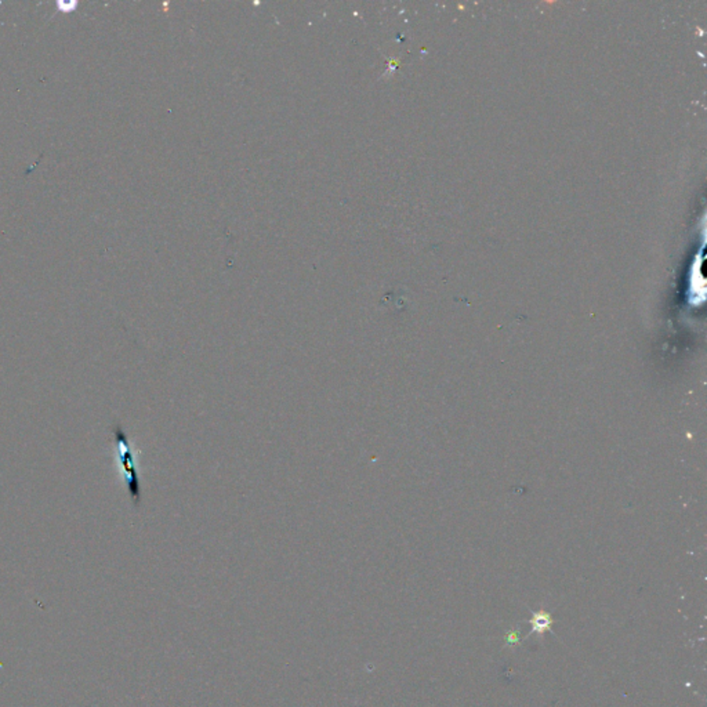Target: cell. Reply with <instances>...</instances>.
Segmentation results:
<instances>
[{
	"instance_id": "7a4b0ae2",
	"label": "cell",
	"mask_w": 707,
	"mask_h": 707,
	"mask_svg": "<svg viewBox=\"0 0 707 707\" xmlns=\"http://www.w3.org/2000/svg\"><path fill=\"white\" fill-rule=\"evenodd\" d=\"M529 623L532 624V631L534 634H544L546 631H548L550 626L553 624V619H551V615L544 612V611H539L536 614H534L532 619L529 621Z\"/></svg>"
},
{
	"instance_id": "3957f363",
	"label": "cell",
	"mask_w": 707,
	"mask_h": 707,
	"mask_svg": "<svg viewBox=\"0 0 707 707\" xmlns=\"http://www.w3.org/2000/svg\"><path fill=\"white\" fill-rule=\"evenodd\" d=\"M506 641H507V645H515L519 643V636H518V631L517 630H512L510 631L509 634L506 636Z\"/></svg>"
},
{
	"instance_id": "6da1fadb",
	"label": "cell",
	"mask_w": 707,
	"mask_h": 707,
	"mask_svg": "<svg viewBox=\"0 0 707 707\" xmlns=\"http://www.w3.org/2000/svg\"><path fill=\"white\" fill-rule=\"evenodd\" d=\"M113 432L116 449H117V460H119L120 469L123 471V477L126 480L129 496H130L134 507H140L142 500V481L139 477L134 451H133L130 441L126 435V431L122 428V425H113Z\"/></svg>"
}]
</instances>
